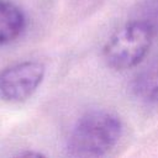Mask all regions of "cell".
<instances>
[{"mask_svg":"<svg viewBox=\"0 0 158 158\" xmlns=\"http://www.w3.org/2000/svg\"><path fill=\"white\" fill-rule=\"evenodd\" d=\"M122 135L121 120L106 110H91L74 125L67 143L73 157H100L111 151Z\"/></svg>","mask_w":158,"mask_h":158,"instance_id":"6da1fadb","label":"cell"},{"mask_svg":"<svg viewBox=\"0 0 158 158\" xmlns=\"http://www.w3.org/2000/svg\"><path fill=\"white\" fill-rule=\"evenodd\" d=\"M153 41L154 37L146 26L130 20L104 46V59L115 70L133 68L147 56Z\"/></svg>","mask_w":158,"mask_h":158,"instance_id":"7a4b0ae2","label":"cell"},{"mask_svg":"<svg viewBox=\"0 0 158 158\" xmlns=\"http://www.w3.org/2000/svg\"><path fill=\"white\" fill-rule=\"evenodd\" d=\"M44 65L26 60L10 65L0 72V99L7 102L27 100L38 89L44 78Z\"/></svg>","mask_w":158,"mask_h":158,"instance_id":"3957f363","label":"cell"},{"mask_svg":"<svg viewBox=\"0 0 158 158\" xmlns=\"http://www.w3.org/2000/svg\"><path fill=\"white\" fill-rule=\"evenodd\" d=\"M26 28L23 11L9 0H0V46L16 41Z\"/></svg>","mask_w":158,"mask_h":158,"instance_id":"277c9868","label":"cell"},{"mask_svg":"<svg viewBox=\"0 0 158 158\" xmlns=\"http://www.w3.org/2000/svg\"><path fill=\"white\" fill-rule=\"evenodd\" d=\"M132 91L143 102L158 104V54L135 75Z\"/></svg>","mask_w":158,"mask_h":158,"instance_id":"5b68a950","label":"cell"},{"mask_svg":"<svg viewBox=\"0 0 158 158\" xmlns=\"http://www.w3.org/2000/svg\"><path fill=\"white\" fill-rule=\"evenodd\" d=\"M146 26L154 38L158 37V0H142L132 11L131 19Z\"/></svg>","mask_w":158,"mask_h":158,"instance_id":"8992f818","label":"cell"}]
</instances>
